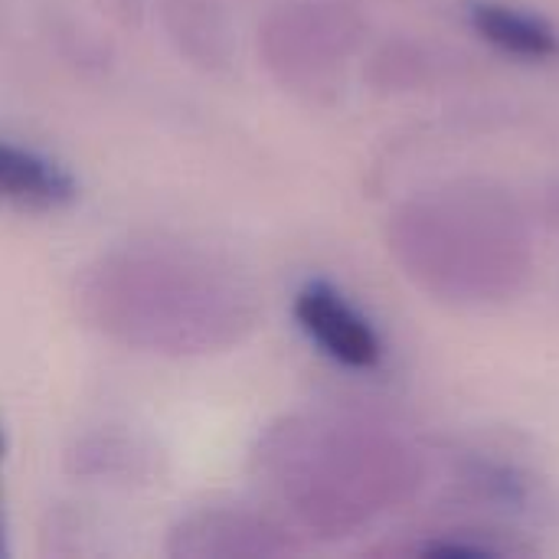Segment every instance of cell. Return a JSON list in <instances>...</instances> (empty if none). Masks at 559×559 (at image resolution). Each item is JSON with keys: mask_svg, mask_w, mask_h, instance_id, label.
Here are the masks:
<instances>
[{"mask_svg": "<svg viewBox=\"0 0 559 559\" xmlns=\"http://www.w3.org/2000/svg\"><path fill=\"white\" fill-rule=\"evenodd\" d=\"M72 301L98 337L170 360L226 354L259 324L252 285L223 255L164 239L98 252Z\"/></svg>", "mask_w": 559, "mask_h": 559, "instance_id": "6da1fadb", "label": "cell"}, {"mask_svg": "<svg viewBox=\"0 0 559 559\" xmlns=\"http://www.w3.org/2000/svg\"><path fill=\"white\" fill-rule=\"evenodd\" d=\"M377 445L347 423L288 416L259 436L255 478L311 531L341 534L377 498Z\"/></svg>", "mask_w": 559, "mask_h": 559, "instance_id": "7a4b0ae2", "label": "cell"}, {"mask_svg": "<svg viewBox=\"0 0 559 559\" xmlns=\"http://www.w3.org/2000/svg\"><path fill=\"white\" fill-rule=\"evenodd\" d=\"M350 36V20L337 7H278L259 26V59L285 88L318 92L344 59Z\"/></svg>", "mask_w": 559, "mask_h": 559, "instance_id": "3957f363", "label": "cell"}, {"mask_svg": "<svg viewBox=\"0 0 559 559\" xmlns=\"http://www.w3.org/2000/svg\"><path fill=\"white\" fill-rule=\"evenodd\" d=\"M292 550V537L272 518L223 501L180 514L164 540V554L170 559H269Z\"/></svg>", "mask_w": 559, "mask_h": 559, "instance_id": "277c9868", "label": "cell"}, {"mask_svg": "<svg viewBox=\"0 0 559 559\" xmlns=\"http://www.w3.org/2000/svg\"><path fill=\"white\" fill-rule=\"evenodd\" d=\"M295 321L308 341L334 364L350 370H370L383 357V344L373 324L328 282H305L295 295Z\"/></svg>", "mask_w": 559, "mask_h": 559, "instance_id": "5b68a950", "label": "cell"}, {"mask_svg": "<svg viewBox=\"0 0 559 559\" xmlns=\"http://www.w3.org/2000/svg\"><path fill=\"white\" fill-rule=\"evenodd\" d=\"M66 472L85 485L102 488H147L164 475V452L138 429L98 426L72 439L66 449Z\"/></svg>", "mask_w": 559, "mask_h": 559, "instance_id": "8992f818", "label": "cell"}, {"mask_svg": "<svg viewBox=\"0 0 559 559\" xmlns=\"http://www.w3.org/2000/svg\"><path fill=\"white\" fill-rule=\"evenodd\" d=\"M151 10L164 39L187 66L206 75L233 66L236 33L223 0H154Z\"/></svg>", "mask_w": 559, "mask_h": 559, "instance_id": "52a82bcc", "label": "cell"}, {"mask_svg": "<svg viewBox=\"0 0 559 559\" xmlns=\"http://www.w3.org/2000/svg\"><path fill=\"white\" fill-rule=\"evenodd\" d=\"M79 200L75 174L56 157L0 138V206L16 213H59Z\"/></svg>", "mask_w": 559, "mask_h": 559, "instance_id": "ba28073f", "label": "cell"}, {"mask_svg": "<svg viewBox=\"0 0 559 559\" xmlns=\"http://www.w3.org/2000/svg\"><path fill=\"white\" fill-rule=\"evenodd\" d=\"M468 20H472L475 33L481 39H488L491 46H498L508 56L540 62V59H550V56L559 52V39L554 26L544 23L540 16L527 13V10L481 0V3L468 7Z\"/></svg>", "mask_w": 559, "mask_h": 559, "instance_id": "9c48e42d", "label": "cell"}, {"mask_svg": "<svg viewBox=\"0 0 559 559\" xmlns=\"http://www.w3.org/2000/svg\"><path fill=\"white\" fill-rule=\"evenodd\" d=\"M43 550L49 557H95L105 550V544L95 537L92 524L82 514L56 511L49 514V524L43 531Z\"/></svg>", "mask_w": 559, "mask_h": 559, "instance_id": "30bf717a", "label": "cell"}, {"mask_svg": "<svg viewBox=\"0 0 559 559\" xmlns=\"http://www.w3.org/2000/svg\"><path fill=\"white\" fill-rule=\"evenodd\" d=\"M118 26H124V29H138L141 23H144V16H147V10H151V3L154 0H95Z\"/></svg>", "mask_w": 559, "mask_h": 559, "instance_id": "8fae6325", "label": "cell"}, {"mask_svg": "<svg viewBox=\"0 0 559 559\" xmlns=\"http://www.w3.org/2000/svg\"><path fill=\"white\" fill-rule=\"evenodd\" d=\"M3 462H7V432L0 423V559L13 554L10 547V524H7V501H3Z\"/></svg>", "mask_w": 559, "mask_h": 559, "instance_id": "7c38bea8", "label": "cell"}]
</instances>
